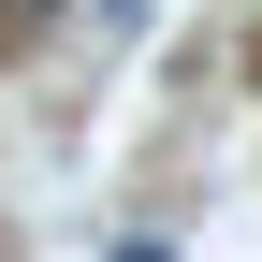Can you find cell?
Masks as SVG:
<instances>
[{
    "instance_id": "6da1fadb",
    "label": "cell",
    "mask_w": 262,
    "mask_h": 262,
    "mask_svg": "<svg viewBox=\"0 0 262 262\" xmlns=\"http://www.w3.org/2000/svg\"><path fill=\"white\" fill-rule=\"evenodd\" d=\"M58 15H73V0H0V29H58Z\"/></svg>"
}]
</instances>
